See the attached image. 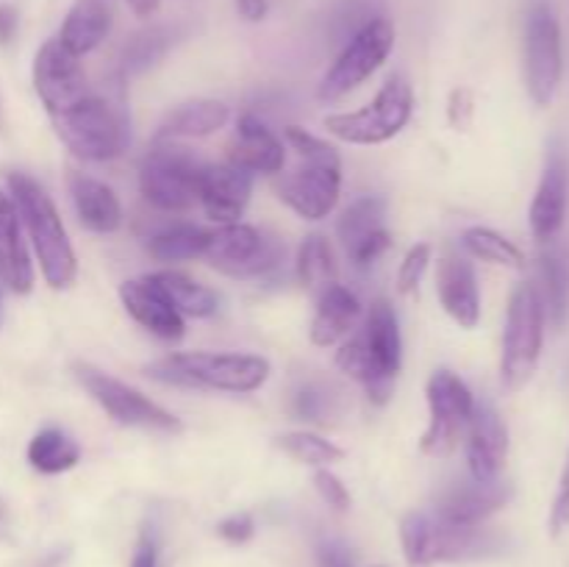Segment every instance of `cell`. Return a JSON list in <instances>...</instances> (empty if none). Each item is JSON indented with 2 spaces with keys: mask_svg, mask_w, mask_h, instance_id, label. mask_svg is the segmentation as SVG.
<instances>
[{
  "mask_svg": "<svg viewBox=\"0 0 569 567\" xmlns=\"http://www.w3.org/2000/svg\"><path fill=\"white\" fill-rule=\"evenodd\" d=\"M276 192L303 220H326L339 203V192H342V165L300 161V167H295L292 172L278 176Z\"/></svg>",
  "mask_w": 569,
  "mask_h": 567,
  "instance_id": "5bb4252c",
  "label": "cell"
},
{
  "mask_svg": "<svg viewBox=\"0 0 569 567\" xmlns=\"http://www.w3.org/2000/svg\"><path fill=\"white\" fill-rule=\"evenodd\" d=\"M78 459H81V445L61 428H42L28 442V461H31L33 470L44 472V476H59V472L72 470Z\"/></svg>",
  "mask_w": 569,
  "mask_h": 567,
  "instance_id": "4dcf8cb0",
  "label": "cell"
},
{
  "mask_svg": "<svg viewBox=\"0 0 569 567\" xmlns=\"http://www.w3.org/2000/svg\"><path fill=\"white\" fill-rule=\"evenodd\" d=\"M403 554L411 565L433 561H467L492 556L500 548L498 534L483 526H456L426 511H411L400 523Z\"/></svg>",
  "mask_w": 569,
  "mask_h": 567,
  "instance_id": "5b68a950",
  "label": "cell"
},
{
  "mask_svg": "<svg viewBox=\"0 0 569 567\" xmlns=\"http://www.w3.org/2000/svg\"><path fill=\"white\" fill-rule=\"evenodd\" d=\"M448 117L456 128H465L472 117V92L470 89H453L448 100Z\"/></svg>",
  "mask_w": 569,
  "mask_h": 567,
  "instance_id": "ee69618b",
  "label": "cell"
},
{
  "mask_svg": "<svg viewBox=\"0 0 569 567\" xmlns=\"http://www.w3.org/2000/svg\"><path fill=\"white\" fill-rule=\"evenodd\" d=\"M317 567H353V554L339 539H328V543L320 545Z\"/></svg>",
  "mask_w": 569,
  "mask_h": 567,
  "instance_id": "7bdbcfd3",
  "label": "cell"
},
{
  "mask_svg": "<svg viewBox=\"0 0 569 567\" xmlns=\"http://www.w3.org/2000/svg\"><path fill=\"white\" fill-rule=\"evenodd\" d=\"M72 206L83 228L94 233H114L122 226V206L114 189L87 172L72 170L67 178Z\"/></svg>",
  "mask_w": 569,
  "mask_h": 567,
  "instance_id": "d4e9b609",
  "label": "cell"
},
{
  "mask_svg": "<svg viewBox=\"0 0 569 567\" xmlns=\"http://www.w3.org/2000/svg\"><path fill=\"white\" fill-rule=\"evenodd\" d=\"M72 370H76L78 384L92 395L94 404H98L111 420L120 422V426L148 428V431L164 434L181 431V420H178L172 411H167L164 406L150 400L148 395L139 392V389L117 381L114 376H106L103 370H98V367L92 365H76Z\"/></svg>",
  "mask_w": 569,
  "mask_h": 567,
  "instance_id": "8fae6325",
  "label": "cell"
},
{
  "mask_svg": "<svg viewBox=\"0 0 569 567\" xmlns=\"http://www.w3.org/2000/svg\"><path fill=\"white\" fill-rule=\"evenodd\" d=\"M428 265H431V245L420 242L403 256L400 261V270H398V289L403 295H411L420 289L422 278H426Z\"/></svg>",
  "mask_w": 569,
  "mask_h": 567,
  "instance_id": "f35d334b",
  "label": "cell"
},
{
  "mask_svg": "<svg viewBox=\"0 0 569 567\" xmlns=\"http://www.w3.org/2000/svg\"><path fill=\"white\" fill-rule=\"evenodd\" d=\"M395 48V28L387 17H376L367 22L361 31L345 42L342 53L337 56L328 72L322 76L320 87H317V100L322 103H337V100L348 98L353 89H359L367 78L376 76L389 59Z\"/></svg>",
  "mask_w": 569,
  "mask_h": 567,
  "instance_id": "9c48e42d",
  "label": "cell"
},
{
  "mask_svg": "<svg viewBox=\"0 0 569 567\" xmlns=\"http://www.w3.org/2000/svg\"><path fill=\"white\" fill-rule=\"evenodd\" d=\"M217 534H220V537L226 539V543L244 545V543H248V539H253L256 523H253V517L248 515V511H239V515L226 517V520H222L220 526H217Z\"/></svg>",
  "mask_w": 569,
  "mask_h": 567,
  "instance_id": "b9f144b4",
  "label": "cell"
},
{
  "mask_svg": "<svg viewBox=\"0 0 569 567\" xmlns=\"http://www.w3.org/2000/svg\"><path fill=\"white\" fill-rule=\"evenodd\" d=\"M315 487H317V493L322 495V500H326L328 506H333L337 511H348L350 509L348 487H345L342 478L333 476L328 467H320V470L315 472Z\"/></svg>",
  "mask_w": 569,
  "mask_h": 567,
  "instance_id": "ab89813d",
  "label": "cell"
},
{
  "mask_svg": "<svg viewBox=\"0 0 569 567\" xmlns=\"http://www.w3.org/2000/svg\"><path fill=\"white\" fill-rule=\"evenodd\" d=\"M283 139H287L289 150H295V153L300 156V161H315V165H342L337 148L328 145L326 139L315 137L311 131H306V128L289 126L287 131H283Z\"/></svg>",
  "mask_w": 569,
  "mask_h": 567,
  "instance_id": "74e56055",
  "label": "cell"
},
{
  "mask_svg": "<svg viewBox=\"0 0 569 567\" xmlns=\"http://www.w3.org/2000/svg\"><path fill=\"white\" fill-rule=\"evenodd\" d=\"M461 245H465V250L472 256V259L492 261V265L511 267V270L526 267V253H522L509 237L495 231V228H487V226L467 228V231L461 233Z\"/></svg>",
  "mask_w": 569,
  "mask_h": 567,
  "instance_id": "e575fe53",
  "label": "cell"
},
{
  "mask_svg": "<svg viewBox=\"0 0 569 567\" xmlns=\"http://www.w3.org/2000/svg\"><path fill=\"white\" fill-rule=\"evenodd\" d=\"M569 209V159L565 148L553 145L545 159L542 178L533 192L531 211H528V222H531V233L537 242H550L556 233L565 228Z\"/></svg>",
  "mask_w": 569,
  "mask_h": 567,
  "instance_id": "2e32d148",
  "label": "cell"
},
{
  "mask_svg": "<svg viewBox=\"0 0 569 567\" xmlns=\"http://www.w3.org/2000/svg\"><path fill=\"white\" fill-rule=\"evenodd\" d=\"M131 567H156V545L153 539H139L137 545V554H133Z\"/></svg>",
  "mask_w": 569,
  "mask_h": 567,
  "instance_id": "7dc6e473",
  "label": "cell"
},
{
  "mask_svg": "<svg viewBox=\"0 0 569 567\" xmlns=\"http://www.w3.org/2000/svg\"><path fill=\"white\" fill-rule=\"evenodd\" d=\"M437 295L442 309L461 328H476L481 322V289L472 261L459 250H448L439 259Z\"/></svg>",
  "mask_w": 569,
  "mask_h": 567,
  "instance_id": "d6986e66",
  "label": "cell"
},
{
  "mask_svg": "<svg viewBox=\"0 0 569 567\" xmlns=\"http://www.w3.org/2000/svg\"><path fill=\"white\" fill-rule=\"evenodd\" d=\"M206 161L176 142H159L139 165V189L161 211H189L198 203Z\"/></svg>",
  "mask_w": 569,
  "mask_h": 567,
  "instance_id": "52a82bcc",
  "label": "cell"
},
{
  "mask_svg": "<svg viewBox=\"0 0 569 567\" xmlns=\"http://www.w3.org/2000/svg\"><path fill=\"white\" fill-rule=\"evenodd\" d=\"M9 195L31 239L44 281L53 289H67L78 276V259L56 203L26 172H9Z\"/></svg>",
  "mask_w": 569,
  "mask_h": 567,
  "instance_id": "6da1fadb",
  "label": "cell"
},
{
  "mask_svg": "<svg viewBox=\"0 0 569 567\" xmlns=\"http://www.w3.org/2000/svg\"><path fill=\"white\" fill-rule=\"evenodd\" d=\"M231 109L222 100H187L176 106L159 126V142L172 139H203L226 128Z\"/></svg>",
  "mask_w": 569,
  "mask_h": 567,
  "instance_id": "4316f807",
  "label": "cell"
},
{
  "mask_svg": "<svg viewBox=\"0 0 569 567\" xmlns=\"http://www.w3.org/2000/svg\"><path fill=\"white\" fill-rule=\"evenodd\" d=\"M467 467L476 481H495L509 459V428L489 400L476 404L467 426Z\"/></svg>",
  "mask_w": 569,
  "mask_h": 567,
  "instance_id": "e0dca14e",
  "label": "cell"
},
{
  "mask_svg": "<svg viewBox=\"0 0 569 567\" xmlns=\"http://www.w3.org/2000/svg\"><path fill=\"white\" fill-rule=\"evenodd\" d=\"M278 448H281L283 454L292 456V459L303 461V465H311V467H328L345 456V450L339 448V445H333L331 439L311 431L283 434V437H278Z\"/></svg>",
  "mask_w": 569,
  "mask_h": 567,
  "instance_id": "d590c367",
  "label": "cell"
},
{
  "mask_svg": "<svg viewBox=\"0 0 569 567\" xmlns=\"http://www.w3.org/2000/svg\"><path fill=\"white\" fill-rule=\"evenodd\" d=\"M361 320V300L342 284H331L322 292H317V311L311 320L309 337L311 342L328 348L339 345L356 331Z\"/></svg>",
  "mask_w": 569,
  "mask_h": 567,
  "instance_id": "484cf974",
  "label": "cell"
},
{
  "mask_svg": "<svg viewBox=\"0 0 569 567\" xmlns=\"http://www.w3.org/2000/svg\"><path fill=\"white\" fill-rule=\"evenodd\" d=\"M111 31V11L106 0H78L70 11H67L64 22H61L59 42L70 50L72 56H87L109 37Z\"/></svg>",
  "mask_w": 569,
  "mask_h": 567,
  "instance_id": "83f0119b",
  "label": "cell"
},
{
  "mask_svg": "<svg viewBox=\"0 0 569 567\" xmlns=\"http://www.w3.org/2000/svg\"><path fill=\"white\" fill-rule=\"evenodd\" d=\"M237 9L244 20L259 22L267 17V9H270V0H237Z\"/></svg>",
  "mask_w": 569,
  "mask_h": 567,
  "instance_id": "bcb514c9",
  "label": "cell"
},
{
  "mask_svg": "<svg viewBox=\"0 0 569 567\" xmlns=\"http://www.w3.org/2000/svg\"><path fill=\"white\" fill-rule=\"evenodd\" d=\"M415 115V89L403 76H392L367 106L342 115H328L331 137L348 145H383L398 137Z\"/></svg>",
  "mask_w": 569,
  "mask_h": 567,
  "instance_id": "8992f818",
  "label": "cell"
},
{
  "mask_svg": "<svg viewBox=\"0 0 569 567\" xmlns=\"http://www.w3.org/2000/svg\"><path fill=\"white\" fill-rule=\"evenodd\" d=\"M545 326L548 317L537 287L531 281L517 284L506 309L503 345H500V381L509 392L526 387L537 372L545 348Z\"/></svg>",
  "mask_w": 569,
  "mask_h": 567,
  "instance_id": "277c9868",
  "label": "cell"
},
{
  "mask_svg": "<svg viewBox=\"0 0 569 567\" xmlns=\"http://www.w3.org/2000/svg\"><path fill=\"white\" fill-rule=\"evenodd\" d=\"M228 161L242 167L244 172L256 176H278L287 161V150H283V139L267 128L256 115H242L237 122V137H233L231 150H228Z\"/></svg>",
  "mask_w": 569,
  "mask_h": 567,
  "instance_id": "7402d4cb",
  "label": "cell"
},
{
  "mask_svg": "<svg viewBox=\"0 0 569 567\" xmlns=\"http://www.w3.org/2000/svg\"><path fill=\"white\" fill-rule=\"evenodd\" d=\"M17 28H20V14L14 6L0 3V44H9L17 37Z\"/></svg>",
  "mask_w": 569,
  "mask_h": 567,
  "instance_id": "f6af8a7d",
  "label": "cell"
},
{
  "mask_svg": "<svg viewBox=\"0 0 569 567\" xmlns=\"http://www.w3.org/2000/svg\"><path fill=\"white\" fill-rule=\"evenodd\" d=\"M159 3L161 0H128V6L133 9V14H139V17H150L156 9H159Z\"/></svg>",
  "mask_w": 569,
  "mask_h": 567,
  "instance_id": "c3c4849f",
  "label": "cell"
},
{
  "mask_svg": "<svg viewBox=\"0 0 569 567\" xmlns=\"http://www.w3.org/2000/svg\"><path fill=\"white\" fill-rule=\"evenodd\" d=\"M33 89H37L48 117L70 109L72 103H78V100L92 92L87 76H83L81 59L72 56L59 39H48L37 50V59H33Z\"/></svg>",
  "mask_w": 569,
  "mask_h": 567,
  "instance_id": "9a60e30c",
  "label": "cell"
},
{
  "mask_svg": "<svg viewBox=\"0 0 569 567\" xmlns=\"http://www.w3.org/2000/svg\"><path fill=\"white\" fill-rule=\"evenodd\" d=\"M61 142L83 161H111L131 142V128L120 103L89 92L70 109L50 117Z\"/></svg>",
  "mask_w": 569,
  "mask_h": 567,
  "instance_id": "3957f363",
  "label": "cell"
},
{
  "mask_svg": "<svg viewBox=\"0 0 569 567\" xmlns=\"http://www.w3.org/2000/svg\"><path fill=\"white\" fill-rule=\"evenodd\" d=\"M337 400L331 384L303 381L292 392V411L306 422H328L337 415Z\"/></svg>",
  "mask_w": 569,
  "mask_h": 567,
  "instance_id": "8d00e7d4",
  "label": "cell"
},
{
  "mask_svg": "<svg viewBox=\"0 0 569 567\" xmlns=\"http://www.w3.org/2000/svg\"><path fill=\"white\" fill-rule=\"evenodd\" d=\"M295 272H298V281L311 292H322L326 287L337 284V259H333V250L326 237L311 233L303 239V245L298 248Z\"/></svg>",
  "mask_w": 569,
  "mask_h": 567,
  "instance_id": "836d02e7",
  "label": "cell"
},
{
  "mask_svg": "<svg viewBox=\"0 0 569 567\" xmlns=\"http://www.w3.org/2000/svg\"><path fill=\"white\" fill-rule=\"evenodd\" d=\"M522 70H526V89L533 103L539 109L553 103L561 78H565V44H561L559 17L548 0H533L526 14Z\"/></svg>",
  "mask_w": 569,
  "mask_h": 567,
  "instance_id": "ba28073f",
  "label": "cell"
},
{
  "mask_svg": "<svg viewBox=\"0 0 569 567\" xmlns=\"http://www.w3.org/2000/svg\"><path fill=\"white\" fill-rule=\"evenodd\" d=\"M209 239V228H200L194 226V222H178V226H170L150 237L148 253L153 256L156 261H161V265L200 259V256H206Z\"/></svg>",
  "mask_w": 569,
  "mask_h": 567,
  "instance_id": "1f68e13d",
  "label": "cell"
},
{
  "mask_svg": "<svg viewBox=\"0 0 569 567\" xmlns=\"http://www.w3.org/2000/svg\"><path fill=\"white\" fill-rule=\"evenodd\" d=\"M176 37L178 31L170 26H153L133 33L126 42V48H122V72L126 76H139V72L159 64L170 53L172 44H176Z\"/></svg>",
  "mask_w": 569,
  "mask_h": 567,
  "instance_id": "d6a6232c",
  "label": "cell"
},
{
  "mask_svg": "<svg viewBox=\"0 0 569 567\" xmlns=\"http://www.w3.org/2000/svg\"><path fill=\"white\" fill-rule=\"evenodd\" d=\"M428 428L422 434V454L450 456L465 439L470 417L476 411V398L470 387L453 370H437L428 378Z\"/></svg>",
  "mask_w": 569,
  "mask_h": 567,
  "instance_id": "30bf717a",
  "label": "cell"
},
{
  "mask_svg": "<svg viewBox=\"0 0 569 567\" xmlns=\"http://www.w3.org/2000/svg\"><path fill=\"white\" fill-rule=\"evenodd\" d=\"M511 495H515V487L503 478H495V481H476L472 478V481L450 487L439 498L433 515L456 523V526H483L487 517H492L495 511L509 504Z\"/></svg>",
  "mask_w": 569,
  "mask_h": 567,
  "instance_id": "ffe728a7",
  "label": "cell"
},
{
  "mask_svg": "<svg viewBox=\"0 0 569 567\" xmlns=\"http://www.w3.org/2000/svg\"><path fill=\"white\" fill-rule=\"evenodd\" d=\"M250 192H253V176L244 172L242 167L231 165V161L206 165L203 176H200L198 203L217 226H231V222L242 220L250 203Z\"/></svg>",
  "mask_w": 569,
  "mask_h": 567,
  "instance_id": "ac0fdd59",
  "label": "cell"
},
{
  "mask_svg": "<svg viewBox=\"0 0 569 567\" xmlns=\"http://www.w3.org/2000/svg\"><path fill=\"white\" fill-rule=\"evenodd\" d=\"M144 278L164 292V298L176 306V311L181 317L206 320V317L217 315V309H220V298H217L214 289L194 281V278L183 276V272L159 270V272H150V276Z\"/></svg>",
  "mask_w": 569,
  "mask_h": 567,
  "instance_id": "f1b7e54d",
  "label": "cell"
},
{
  "mask_svg": "<svg viewBox=\"0 0 569 567\" xmlns=\"http://www.w3.org/2000/svg\"><path fill=\"white\" fill-rule=\"evenodd\" d=\"M539 284H533L542 300L545 317L550 326L561 328L569 311V267L559 250H545L539 256Z\"/></svg>",
  "mask_w": 569,
  "mask_h": 567,
  "instance_id": "f546056e",
  "label": "cell"
},
{
  "mask_svg": "<svg viewBox=\"0 0 569 567\" xmlns=\"http://www.w3.org/2000/svg\"><path fill=\"white\" fill-rule=\"evenodd\" d=\"M270 361L256 354H170L148 365V376L161 384L187 389H211V392H256L270 378Z\"/></svg>",
  "mask_w": 569,
  "mask_h": 567,
  "instance_id": "7a4b0ae2",
  "label": "cell"
},
{
  "mask_svg": "<svg viewBox=\"0 0 569 567\" xmlns=\"http://www.w3.org/2000/svg\"><path fill=\"white\" fill-rule=\"evenodd\" d=\"M548 526H550V534H553V537H559V534H565L569 528V454L565 461V470H561L553 506H550Z\"/></svg>",
  "mask_w": 569,
  "mask_h": 567,
  "instance_id": "60d3db41",
  "label": "cell"
},
{
  "mask_svg": "<svg viewBox=\"0 0 569 567\" xmlns=\"http://www.w3.org/2000/svg\"><path fill=\"white\" fill-rule=\"evenodd\" d=\"M337 237L359 270L376 265L392 245V233L387 228V200L381 195L356 198L339 217Z\"/></svg>",
  "mask_w": 569,
  "mask_h": 567,
  "instance_id": "4fadbf2b",
  "label": "cell"
},
{
  "mask_svg": "<svg viewBox=\"0 0 569 567\" xmlns=\"http://www.w3.org/2000/svg\"><path fill=\"white\" fill-rule=\"evenodd\" d=\"M120 300L128 315L139 326L148 328L153 337L164 339V342H176V339L183 337V317L178 315L176 306L148 278H133V281L122 284Z\"/></svg>",
  "mask_w": 569,
  "mask_h": 567,
  "instance_id": "603a6c76",
  "label": "cell"
},
{
  "mask_svg": "<svg viewBox=\"0 0 569 567\" xmlns=\"http://www.w3.org/2000/svg\"><path fill=\"white\" fill-rule=\"evenodd\" d=\"M359 334L365 339L372 367H376V376L383 384H389V387H395V378H398L400 367H403V339H400L395 306L387 298L372 300Z\"/></svg>",
  "mask_w": 569,
  "mask_h": 567,
  "instance_id": "44dd1931",
  "label": "cell"
},
{
  "mask_svg": "<svg viewBox=\"0 0 569 567\" xmlns=\"http://www.w3.org/2000/svg\"><path fill=\"white\" fill-rule=\"evenodd\" d=\"M0 281L17 295H28L33 289V265L28 256L22 220L11 195L0 189Z\"/></svg>",
  "mask_w": 569,
  "mask_h": 567,
  "instance_id": "cb8c5ba5",
  "label": "cell"
},
{
  "mask_svg": "<svg viewBox=\"0 0 569 567\" xmlns=\"http://www.w3.org/2000/svg\"><path fill=\"white\" fill-rule=\"evenodd\" d=\"M206 261L233 278H267L283 261V245L270 233L244 222H231L211 231Z\"/></svg>",
  "mask_w": 569,
  "mask_h": 567,
  "instance_id": "7c38bea8",
  "label": "cell"
}]
</instances>
